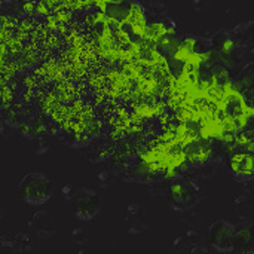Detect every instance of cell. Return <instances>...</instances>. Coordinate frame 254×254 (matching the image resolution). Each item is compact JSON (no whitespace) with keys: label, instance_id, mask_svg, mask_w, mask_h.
I'll use <instances>...</instances> for the list:
<instances>
[{"label":"cell","instance_id":"cell-1","mask_svg":"<svg viewBox=\"0 0 254 254\" xmlns=\"http://www.w3.org/2000/svg\"><path fill=\"white\" fill-rule=\"evenodd\" d=\"M165 34H167V25L161 21H153V22L147 24L143 39L158 43Z\"/></svg>","mask_w":254,"mask_h":254},{"label":"cell","instance_id":"cell-2","mask_svg":"<svg viewBox=\"0 0 254 254\" xmlns=\"http://www.w3.org/2000/svg\"><path fill=\"white\" fill-rule=\"evenodd\" d=\"M232 168L235 173L252 176L253 171V159L252 155H237L232 158Z\"/></svg>","mask_w":254,"mask_h":254},{"label":"cell","instance_id":"cell-3","mask_svg":"<svg viewBox=\"0 0 254 254\" xmlns=\"http://www.w3.org/2000/svg\"><path fill=\"white\" fill-rule=\"evenodd\" d=\"M232 48H234V42L231 39L225 40V43H223V52H229V49H232Z\"/></svg>","mask_w":254,"mask_h":254}]
</instances>
